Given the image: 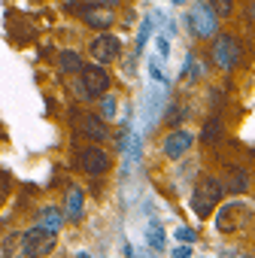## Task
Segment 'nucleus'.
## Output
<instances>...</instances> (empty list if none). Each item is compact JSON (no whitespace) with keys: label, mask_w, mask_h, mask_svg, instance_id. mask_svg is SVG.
Here are the masks:
<instances>
[{"label":"nucleus","mask_w":255,"mask_h":258,"mask_svg":"<svg viewBox=\"0 0 255 258\" xmlns=\"http://www.w3.org/2000/svg\"><path fill=\"white\" fill-rule=\"evenodd\" d=\"M185 73H188V79L195 82V79H201V76H204V64H198V61H195V55H188V70H185Z\"/></svg>","instance_id":"aec40b11"},{"label":"nucleus","mask_w":255,"mask_h":258,"mask_svg":"<svg viewBox=\"0 0 255 258\" xmlns=\"http://www.w3.org/2000/svg\"><path fill=\"white\" fill-rule=\"evenodd\" d=\"M137 258H152V255L149 252H137Z\"/></svg>","instance_id":"cd10ccee"},{"label":"nucleus","mask_w":255,"mask_h":258,"mask_svg":"<svg viewBox=\"0 0 255 258\" xmlns=\"http://www.w3.org/2000/svg\"><path fill=\"white\" fill-rule=\"evenodd\" d=\"M170 258H192V246H188V243H182L179 249H173V255H170Z\"/></svg>","instance_id":"b1692460"},{"label":"nucleus","mask_w":255,"mask_h":258,"mask_svg":"<svg viewBox=\"0 0 255 258\" xmlns=\"http://www.w3.org/2000/svg\"><path fill=\"white\" fill-rule=\"evenodd\" d=\"M58 64H61V70H64V73H79L85 61H82V55H76V52L64 49V52L58 55Z\"/></svg>","instance_id":"ddd939ff"},{"label":"nucleus","mask_w":255,"mask_h":258,"mask_svg":"<svg viewBox=\"0 0 255 258\" xmlns=\"http://www.w3.org/2000/svg\"><path fill=\"white\" fill-rule=\"evenodd\" d=\"M100 97H103V112H100V118H112V115H115V109H118L115 97H112V94H100Z\"/></svg>","instance_id":"6ab92c4d"},{"label":"nucleus","mask_w":255,"mask_h":258,"mask_svg":"<svg viewBox=\"0 0 255 258\" xmlns=\"http://www.w3.org/2000/svg\"><path fill=\"white\" fill-rule=\"evenodd\" d=\"M79 258H91V255H85V252H79Z\"/></svg>","instance_id":"c85d7f7f"},{"label":"nucleus","mask_w":255,"mask_h":258,"mask_svg":"<svg viewBox=\"0 0 255 258\" xmlns=\"http://www.w3.org/2000/svg\"><path fill=\"white\" fill-rule=\"evenodd\" d=\"M37 219H40L37 225H43L46 231L58 234V228L64 225V219H67V216H64V210H58V207H43V210L37 213Z\"/></svg>","instance_id":"9d476101"},{"label":"nucleus","mask_w":255,"mask_h":258,"mask_svg":"<svg viewBox=\"0 0 255 258\" xmlns=\"http://www.w3.org/2000/svg\"><path fill=\"white\" fill-rule=\"evenodd\" d=\"M124 258H137V255H134V249H131V246H128V249H124Z\"/></svg>","instance_id":"a878e982"},{"label":"nucleus","mask_w":255,"mask_h":258,"mask_svg":"<svg viewBox=\"0 0 255 258\" xmlns=\"http://www.w3.org/2000/svg\"><path fill=\"white\" fill-rule=\"evenodd\" d=\"M219 131H222V121H219V118H210V121H207V127H204V134H201V137H204V143L216 140V137H219Z\"/></svg>","instance_id":"a211bd4d"},{"label":"nucleus","mask_w":255,"mask_h":258,"mask_svg":"<svg viewBox=\"0 0 255 258\" xmlns=\"http://www.w3.org/2000/svg\"><path fill=\"white\" fill-rule=\"evenodd\" d=\"M246 185H249V179H246V170H231V182H228V191L231 195H243L246 191Z\"/></svg>","instance_id":"dca6fc26"},{"label":"nucleus","mask_w":255,"mask_h":258,"mask_svg":"<svg viewBox=\"0 0 255 258\" xmlns=\"http://www.w3.org/2000/svg\"><path fill=\"white\" fill-rule=\"evenodd\" d=\"M207 4L213 7V13H216L219 19H225V16L234 13V0H207Z\"/></svg>","instance_id":"f3484780"},{"label":"nucleus","mask_w":255,"mask_h":258,"mask_svg":"<svg viewBox=\"0 0 255 258\" xmlns=\"http://www.w3.org/2000/svg\"><path fill=\"white\" fill-rule=\"evenodd\" d=\"M213 61H216L222 70H234V67H237V61H240V43H237L234 34H216Z\"/></svg>","instance_id":"39448f33"},{"label":"nucleus","mask_w":255,"mask_h":258,"mask_svg":"<svg viewBox=\"0 0 255 258\" xmlns=\"http://www.w3.org/2000/svg\"><path fill=\"white\" fill-rule=\"evenodd\" d=\"M182 118H185V109H182V106H173V109L167 112V121H170L173 127H179V121H182Z\"/></svg>","instance_id":"412c9836"},{"label":"nucleus","mask_w":255,"mask_h":258,"mask_svg":"<svg viewBox=\"0 0 255 258\" xmlns=\"http://www.w3.org/2000/svg\"><path fill=\"white\" fill-rule=\"evenodd\" d=\"M73 121H76V131L94 143H103L106 140V121L100 115H91V112H73Z\"/></svg>","instance_id":"6e6552de"},{"label":"nucleus","mask_w":255,"mask_h":258,"mask_svg":"<svg viewBox=\"0 0 255 258\" xmlns=\"http://www.w3.org/2000/svg\"><path fill=\"white\" fill-rule=\"evenodd\" d=\"M85 22H88L91 28L106 31V28L112 25V13H109V10H94V7H88V10H85Z\"/></svg>","instance_id":"f8f14e48"},{"label":"nucleus","mask_w":255,"mask_h":258,"mask_svg":"<svg viewBox=\"0 0 255 258\" xmlns=\"http://www.w3.org/2000/svg\"><path fill=\"white\" fill-rule=\"evenodd\" d=\"M97 4H103V7H112V4H118V0H97Z\"/></svg>","instance_id":"bb28decb"},{"label":"nucleus","mask_w":255,"mask_h":258,"mask_svg":"<svg viewBox=\"0 0 255 258\" xmlns=\"http://www.w3.org/2000/svg\"><path fill=\"white\" fill-rule=\"evenodd\" d=\"M82 201H85V195L79 188H70L67 191V210H64V216L67 219H79L82 216Z\"/></svg>","instance_id":"4468645a"},{"label":"nucleus","mask_w":255,"mask_h":258,"mask_svg":"<svg viewBox=\"0 0 255 258\" xmlns=\"http://www.w3.org/2000/svg\"><path fill=\"white\" fill-rule=\"evenodd\" d=\"M228 191H225V185H222V179L219 176H204L201 182H198V188H195V195H192V210L201 216V219H207L216 207H219V201L225 198Z\"/></svg>","instance_id":"f03ea898"},{"label":"nucleus","mask_w":255,"mask_h":258,"mask_svg":"<svg viewBox=\"0 0 255 258\" xmlns=\"http://www.w3.org/2000/svg\"><path fill=\"white\" fill-rule=\"evenodd\" d=\"M185 22H188V28H192L195 37L210 40V37L219 34V16L213 13V7L207 4V0H195V4L188 7V19Z\"/></svg>","instance_id":"7ed1b4c3"},{"label":"nucleus","mask_w":255,"mask_h":258,"mask_svg":"<svg viewBox=\"0 0 255 258\" xmlns=\"http://www.w3.org/2000/svg\"><path fill=\"white\" fill-rule=\"evenodd\" d=\"M173 237H176L179 243H188V246L195 243V231H192V228H176V234H173Z\"/></svg>","instance_id":"4be33fe9"},{"label":"nucleus","mask_w":255,"mask_h":258,"mask_svg":"<svg viewBox=\"0 0 255 258\" xmlns=\"http://www.w3.org/2000/svg\"><path fill=\"white\" fill-rule=\"evenodd\" d=\"M252 16H255V4H252Z\"/></svg>","instance_id":"c756f323"},{"label":"nucleus","mask_w":255,"mask_h":258,"mask_svg":"<svg viewBox=\"0 0 255 258\" xmlns=\"http://www.w3.org/2000/svg\"><path fill=\"white\" fill-rule=\"evenodd\" d=\"M79 82H82V94L91 100V97H100L109 91V73L103 64H82L79 70Z\"/></svg>","instance_id":"20e7f679"},{"label":"nucleus","mask_w":255,"mask_h":258,"mask_svg":"<svg viewBox=\"0 0 255 258\" xmlns=\"http://www.w3.org/2000/svg\"><path fill=\"white\" fill-rule=\"evenodd\" d=\"M158 52H161V58H167V52H170V49H167V40H164V37H158Z\"/></svg>","instance_id":"393cba45"},{"label":"nucleus","mask_w":255,"mask_h":258,"mask_svg":"<svg viewBox=\"0 0 255 258\" xmlns=\"http://www.w3.org/2000/svg\"><path fill=\"white\" fill-rule=\"evenodd\" d=\"M88 55L97 61V64H109L121 55V40L115 34H97L91 43H88Z\"/></svg>","instance_id":"0eeeda50"},{"label":"nucleus","mask_w":255,"mask_h":258,"mask_svg":"<svg viewBox=\"0 0 255 258\" xmlns=\"http://www.w3.org/2000/svg\"><path fill=\"white\" fill-rule=\"evenodd\" d=\"M76 164H79V170L88 173V176H103V173L109 170V155H106L100 146H82L79 155H76Z\"/></svg>","instance_id":"423d86ee"},{"label":"nucleus","mask_w":255,"mask_h":258,"mask_svg":"<svg viewBox=\"0 0 255 258\" xmlns=\"http://www.w3.org/2000/svg\"><path fill=\"white\" fill-rule=\"evenodd\" d=\"M149 31H152V22L146 19V22H143V28H140V40H137V46H143V43L149 40Z\"/></svg>","instance_id":"5701e85b"},{"label":"nucleus","mask_w":255,"mask_h":258,"mask_svg":"<svg viewBox=\"0 0 255 258\" xmlns=\"http://www.w3.org/2000/svg\"><path fill=\"white\" fill-rule=\"evenodd\" d=\"M146 243H149L152 249H164V228H161L158 219H152V222L146 225Z\"/></svg>","instance_id":"2eb2a0df"},{"label":"nucleus","mask_w":255,"mask_h":258,"mask_svg":"<svg viewBox=\"0 0 255 258\" xmlns=\"http://www.w3.org/2000/svg\"><path fill=\"white\" fill-rule=\"evenodd\" d=\"M55 243L58 237L52 231H46L43 225H34L19 234V258H46L55 249Z\"/></svg>","instance_id":"f257e3e1"},{"label":"nucleus","mask_w":255,"mask_h":258,"mask_svg":"<svg viewBox=\"0 0 255 258\" xmlns=\"http://www.w3.org/2000/svg\"><path fill=\"white\" fill-rule=\"evenodd\" d=\"M237 204H225L222 210H219V216H216V228L222 231V234H231L234 231V225H237Z\"/></svg>","instance_id":"9b49d317"},{"label":"nucleus","mask_w":255,"mask_h":258,"mask_svg":"<svg viewBox=\"0 0 255 258\" xmlns=\"http://www.w3.org/2000/svg\"><path fill=\"white\" fill-rule=\"evenodd\" d=\"M192 143H195V134L192 131H185V127H173V131L164 137V143H161V152L176 161V158H182L192 149Z\"/></svg>","instance_id":"1a4fd4ad"}]
</instances>
